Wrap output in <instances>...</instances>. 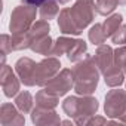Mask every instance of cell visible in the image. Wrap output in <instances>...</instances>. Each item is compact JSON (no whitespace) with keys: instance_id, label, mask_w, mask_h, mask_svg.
Returning a JSON list of instances; mask_svg holds the SVG:
<instances>
[{"instance_id":"17","label":"cell","mask_w":126,"mask_h":126,"mask_svg":"<svg viewBox=\"0 0 126 126\" xmlns=\"http://www.w3.org/2000/svg\"><path fill=\"white\" fill-rule=\"evenodd\" d=\"M74 42H76V39L67 37L65 34L61 36V37H58L56 42L53 43V47H52V50H50V55H53V56H61V55L67 53V52L71 49V46L74 45Z\"/></svg>"},{"instance_id":"15","label":"cell","mask_w":126,"mask_h":126,"mask_svg":"<svg viewBox=\"0 0 126 126\" xmlns=\"http://www.w3.org/2000/svg\"><path fill=\"white\" fill-rule=\"evenodd\" d=\"M125 74L126 73L122 68H119L117 65H113L104 73V82L110 88H119L125 82Z\"/></svg>"},{"instance_id":"34","label":"cell","mask_w":126,"mask_h":126,"mask_svg":"<svg viewBox=\"0 0 126 126\" xmlns=\"http://www.w3.org/2000/svg\"><path fill=\"white\" fill-rule=\"evenodd\" d=\"M119 5H126V0H119Z\"/></svg>"},{"instance_id":"1","label":"cell","mask_w":126,"mask_h":126,"mask_svg":"<svg viewBox=\"0 0 126 126\" xmlns=\"http://www.w3.org/2000/svg\"><path fill=\"white\" fill-rule=\"evenodd\" d=\"M99 68L94 56H86L76 62L73 68L74 76V91L77 95H92L99 82Z\"/></svg>"},{"instance_id":"19","label":"cell","mask_w":126,"mask_h":126,"mask_svg":"<svg viewBox=\"0 0 126 126\" xmlns=\"http://www.w3.org/2000/svg\"><path fill=\"white\" fill-rule=\"evenodd\" d=\"M33 102H34V99H33L31 94L27 91H22L15 96V105L18 107V110L22 114H28L33 111Z\"/></svg>"},{"instance_id":"28","label":"cell","mask_w":126,"mask_h":126,"mask_svg":"<svg viewBox=\"0 0 126 126\" xmlns=\"http://www.w3.org/2000/svg\"><path fill=\"white\" fill-rule=\"evenodd\" d=\"M114 65L126 73V46H120L114 50Z\"/></svg>"},{"instance_id":"12","label":"cell","mask_w":126,"mask_h":126,"mask_svg":"<svg viewBox=\"0 0 126 126\" xmlns=\"http://www.w3.org/2000/svg\"><path fill=\"white\" fill-rule=\"evenodd\" d=\"M94 59H95V62H96L99 71L104 74L110 67L114 65V50H113L111 46H108V45H101V46H98V49L95 50Z\"/></svg>"},{"instance_id":"22","label":"cell","mask_w":126,"mask_h":126,"mask_svg":"<svg viewBox=\"0 0 126 126\" xmlns=\"http://www.w3.org/2000/svg\"><path fill=\"white\" fill-rule=\"evenodd\" d=\"M122 22H123V16H122L120 14H113V15H110V16L102 22L105 36H107V37H111V36L114 34V31L122 25Z\"/></svg>"},{"instance_id":"13","label":"cell","mask_w":126,"mask_h":126,"mask_svg":"<svg viewBox=\"0 0 126 126\" xmlns=\"http://www.w3.org/2000/svg\"><path fill=\"white\" fill-rule=\"evenodd\" d=\"M58 27L61 30L62 34H65V36H79L82 31L80 28L77 27V24L74 22L71 14H70V8H64L59 15H58Z\"/></svg>"},{"instance_id":"16","label":"cell","mask_w":126,"mask_h":126,"mask_svg":"<svg viewBox=\"0 0 126 126\" xmlns=\"http://www.w3.org/2000/svg\"><path fill=\"white\" fill-rule=\"evenodd\" d=\"M53 47V42L50 39V36H43L40 39H36L31 42L30 45V49L36 53H40V55H50V50Z\"/></svg>"},{"instance_id":"25","label":"cell","mask_w":126,"mask_h":126,"mask_svg":"<svg viewBox=\"0 0 126 126\" xmlns=\"http://www.w3.org/2000/svg\"><path fill=\"white\" fill-rule=\"evenodd\" d=\"M79 96H67L64 99V102H62V110H64V113L74 119L76 114H77V108H79Z\"/></svg>"},{"instance_id":"18","label":"cell","mask_w":126,"mask_h":126,"mask_svg":"<svg viewBox=\"0 0 126 126\" xmlns=\"http://www.w3.org/2000/svg\"><path fill=\"white\" fill-rule=\"evenodd\" d=\"M49 31H50L49 21L40 19V21H36V22L31 25V28L27 31V34H28L30 40L33 42V40H36V39H40V37H43V36H47Z\"/></svg>"},{"instance_id":"20","label":"cell","mask_w":126,"mask_h":126,"mask_svg":"<svg viewBox=\"0 0 126 126\" xmlns=\"http://www.w3.org/2000/svg\"><path fill=\"white\" fill-rule=\"evenodd\" d=\"M86 50H88L86 42L82 40V39H76L74 45H73L71 49L67 52V56H68V59H70L71 62H79V61H82V59L85 58Z\"/></svg>"},{"instance_id":"32","label":"cell","mask_w":126,"mask_h":126,"mask_svg":"<svg viewBox=\"0 0 126 126\" xmlns=\"http://www.w3.org/2000/svg\"><path fill=\"white\" fill-rule=\"evenodd\" d=\"M119 120H120L122 123H126V110H125V113H123V114L119 117Z\"/></svg>"},{"instance_id":"27","label":"cell","mask_w":126,"mask_h":126,"mask_svg":"<svg viewBox=\"0 0 126 126\" xmlns=\"http://www.w3.org/2000/svg\"><path fill=\"white\" fill-rule=\"evenodd\" d=\"M12 37L9 34H2L0 37V52H2V65L5 64V58L9 52H12Z\"/></svg>"},{"instance_id":"5","label":"cell","mask_w":126,"mask_h":126,"mask_svg":"<svg viewBox=\"0 0 126 126\" xmlns=\"http://www.w3.org/2000/svg\"><path fill=\"white\" fill-rule=\"evenodd\" d=\"M126 110V91L113 89L105 95L104 111L110 119H119Z\"/></svg>"},{"instance_id":"26","label":"cell","mask_w":126,"mask_h":126,"mask_svg":"<svg viewBox=\"0 0 126 126\" xmlns=\"http://www.w3.org/2000/svg\"><path fill=\"white\" fill-rule=\"evenodd\" d=\"M30 45H31V40H30L27 33L12 34V47H14V50H24V49L30 47Z\"/></svg>"},{"instance_id":"33","label":"cell","mask_w":126,"mask_h":126,"mask_svg":"<svg viewBox=\"0 0 126 126\" xmlns=\"http://www.w3.org/2000/svg\"><path fill=\"white\" fill-rule=\"evenodd\" d=\"M56 2L59 3V5H65V3H68L70 0H56Z\"/></svg>"},{"instance_id":"11","label":"cell","mask_w":126,"mask_h":126,"mask_svg":"<svg viewBox=\"0 0 126 126\" xmlns=\"http://www.w3.org/2000/svg\"><path fill=\"white\" fill-rule=\"evenodd\" d=\"M31 122L39 126H52L59 125L61 119L53 108H42L36 105V108H33L31 111Z\"/></svg>"},{"instance_id":"7","label":"cell","mask_w":126,"mask_h":126,"mask_svg":"<svg viewBox=\"0 0 126 126\" xmlns=\"http://www.w3.org/2000/svg\"><path fill=\"white\" fill-rule=\"evenodd\" d=\"M98 107H99V104H98L96 98H94V96H91V95H82V98L79 99L77 114H76V117L73 119L74 123L79 125V126L86 125L88 120H89L92 116L96 114Z\"/></svg>"},{"instance_id":"24","label":"cell","mask_w":126,"mask_h":126,"mask_svg":"<svg viewBox=\"0 0 126 126\" xmlns=\"http://www.w3.org/2000/svg\"><path fill=\"white\" fill-rule=\"evenodd\" d=\"M96 12L102 16H107L114 12V9L119 6V0H96Z\"/></svg>"},{"instance_id":"14","label":"cell","mask_w":126,"mask_h":126,"mask_svg":"<svg viewBox=\"0 0 126 126\" xmlns=\"http://www.w3.org/2000/svg\"><path fill=\"white\" fill-rule=\"evenodd\" d=\"M59 104V96L49 92L46 88L36 94V105L42 108H55Z\"/></svg>"},{"instance_id":"4","label":"cell","mask_w":126,"mask_h":126,"mask_svg":"<svg viewBox=\"0 0 126 126\" xmlns=\"http://www.w3.org/2000/svg\"><path fill=\"white\" fill-rule=\"evenodd\" d=\"M61 62L56 56H47L37 62L34 71V83L37 86H46L58 73H59Z\"/></svg>"},{"instance_id":"21","label":"cell","mask_w":126,"mask_h":126,"mask_svg":"<svg viewBox=\"0 0 126 126\" xmlns=\"http://www.w3.org/2000/svg\"><path fill=\"white\" fill-rule=\"evenodd\" d=\"M59 8H58V2L56 0H47V2H45L42 6H40V18L42 19H46V21H50L53 18H56L59 15Z\"/></svg>"},{"instance_id":"31","label":"cell","mask_w":126,"mask_h":126,"mask_svg":"<svg viewBox=\"0 0 126 126\" xmlns=\"http://www.w3.org/2000/svg\"><path fill=\"white\" fill-rule=\"evenodd\" d=\"M45 2H47V0H22L24 5H30V6H42Z\"/></svg>"},{"instance_id":"8","label":"cell","mask_w":126,"mask_h":126,"mask_svg":"<svg viewBox=\"0 0 126 126\" xmlns=\"http://www.w3.org/2000/svg\"><path fill=\"white\" fill-rule=\"evenodd\" d=\"M0 85H2L5 96H8V98L16 96L19 94L21 80H19L18 74L12 71V67H9L6 64L2 65V71H0Z\"/></svg>"},{"instance_id":"2","label":"cell","mask_w":126,"mask_h":126,"mask_svg":"<svg viewBox=\"0 0 126 126\" xmlns=\"http://www.w3.org/2000/svg\"><path fill=\"white\" fill-rule=\"evenodd\" d=\"M36 19V6L30 5H19L16 6L11 14V22H9V31L12 34H21L27 33Z\"/></svg>"},{"instance_id":"23","label":"cell","mask_w":126,"mask_h":126,"mask_svg":"<svg viewBox=\"0 0 126 126\" xmlns=\"http://www.w3.org/2000/svg\"><path fill=\"white\" fill-rule=\"evenodd\" d=\"M88 37H89L91 43H94L95 46L104 45V42L107 40V36H105V31H104L102 24H95V25H92L91 30H89V33H88Z\"/></svg>"},{"instance_id":"29","label":"cell","mask_w":126,"mask_h":126,"mask_svg":"<svg viewBox=\"0 0 126 126\" xmlns=\"http://www.w3.org/2000/svg\"><path fill=\"white\" fill-rule=\"evenodd\" d=\"M111 40H113V43H116V45H125L126 43V25H120L116 31H114V34L111 36Z\"/></svg>"},{"instance_id":"6","label":"cell","mask_w":126,"mask_h":126,"mask_svg":"<svg viewBox=\"0 0 126 126\" xmlns=\"http://www.w3.org/2000/svg\"><path fill=\"white\" fill-rule=\"evenodd\" d=\"M74 86V76H73V70H68V68H62L45 88L58 95V96H64L71 88Z\"/></svg>"},{"instance_id":"10","label":"cell","mask_w":126,"mask_h":126,"mask_svg":"<svg viewBox=\"0 0 126 126\" xmlns=\"http://www.w3.org/2000/svg\"><path fill=\"white\" fill-rule=\"evenodd\" d=\"M25 123L24 116L16 105L5 102L0 107V125L2 126H22Z\"/></svg>"},{"instance_id":"9","label":"cell","mask_w":126,"mask_h":126,"mask_svg":"<svg viewBox=\"0 0 126 126\" xmlns=\"http://www.w3.org/2000/svg\"><path fill=\"white\" fill-rule=\"evenodd\" d=\"M36 62L30 58H19L15 62V73L18 74L19 80L25 86H34V71H36Z\"/></svg>"},{"instance_id":"3","label":"cell","mask_w":126,"mask_h":126,"mask_svg":"<svg viewBox=\"0 0 126 126\" xmlns=\"http://www.w3.org/2000/svg\"><path fill=\"white\" fill-rule=\"evenodd\" d=\"M95 11H96V5L94 0H76L74 5L70 8V14L74 22L77 24V27L80 28V31H83L94 21Z\"/></svg>"},{"instance_id":"30","label":"cell","mask_w":126,"mask_h":126,"mask_svg":"<svg viewBox=\"0 0 126 126\" xmlns=\"http://www.w3.org/2000/svg\"><path fill=\"white\" fill-rule=\"evenodd\" d=\"M105 123H108L105 117H99V116H92V117H91V119L88 120V123H86V125H105Z\"/></svg>"}]
</instances>
